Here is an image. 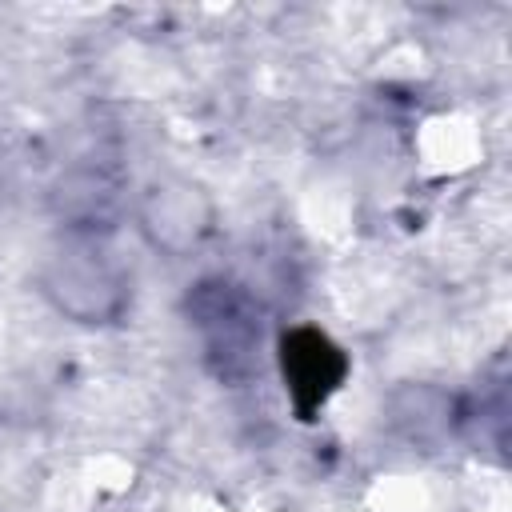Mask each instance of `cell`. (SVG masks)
I'll list each match as a JSON object with an SVG mask.
<instances>
[{"label": "cell", "instance_id": "1", "mask_svg": "<svg viewBox=\"0 0 512 512\" xmlns=\"http://www.w3.org/2000/svg\"><path fill=\"white\" fill-rule=\"evenodd\" d=\"M44 296L80 324H112L128 308V272L96 240V232H76L60 244L40 272Z\"/></svg>", "mask_w": 512, "mask_h": 512}, {"label": "cell", "instance_id": "2", "mask_svg": "<svg viewBox=\"0 0 512 512\" xmlns=\"http://www.w3.org/2000/svg\"><path fill=\"white\" fill-rule=\"evenodd\" d=\"M188 324L200 332L204 360L220 380H244L256 372L260 308L232 280H200L188 292Z\"/></svg>", "mask_w": 512, "mask_h": 512}, {"label": "cell", "instance_id": "3", "mask_svg": "<svg viewBox=\"0 0 512 512\" xmlns=\"http://www.w3.org/2000/svg\"><path fill=\"white\" fill-rule=\"evenodd\" d=\"M140 232L148 236L152 248L184 256L212 232V200L204 196L200 184L184 176H160L140 192L136 204Z\"/></svg>", "mask_w": 512, "mask_h": 512}, {"label": "cell", "instance_id": "4", "mask_svg": "<svg viewBox=\"0 0 512 512\" xmlns=\"http://www.w3.org/2000/svg\"><path fill=\"white\" fill-rule=\"evenodd\" d=\"M280 372H284L292 408L300 412V420H312V412L324 408L328 396L344 384L348 360L324 332L292 328L280 336Z\"/></svg>", "mask_w": 512, "mask_h": 512}, {"label": "cell", "instance_id": "5", "mask_svg": "<svg viewBox=\"0 0 512 512\" xmlns=\"http://www.w3.org/2000/svg\"><path fill=\"white\" fill-rule=\"evenodd\" d=\"M56 204H60V216L76 232H96L112 220L120 192L104 168H72L56 188Z\"/></svg>", "mask_w": 512, "mask_h": 512}]
</instances>
